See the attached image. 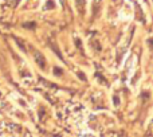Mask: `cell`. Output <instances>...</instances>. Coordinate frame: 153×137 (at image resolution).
Masks as SVG:
<instances>
[{"mask_svg":"<svg viewBox=\"0 0 153 137\" xmlns=\"http://www.w3.org/2000/svg\"><path fill=\"white\" fill-rule=\"evenodd\" d=\"M50 46H51V47H53V50L55 51V53H56V54H58V55H59V58H61L62 61H65V59H63V57H62V54H61V51H59V48L56 47L55 45H54V42H50Z\"/></svg>","mask_w":153,"mask_h":137,"instance_id":"cell-2","label":"cell"},{"mask_svg":"<svg viewBox=\"0 0 153 137\" xmlns=\"http://www.w3.org/2000/svg\"><path fill=\"white\" fill-rule=\"evenodd\" d=\"M13 39H15V42L18 43V45H19V47H20L22 50H23V51H26V46L23 45V42H22V40L19 39V38H16V36H15V38H13Z\"/></svg>","mask_w":153,"mask_h":137,"instance_id":"cell-3","label":"cell"},{"mask_svg":"<svg viewBox=\"0 0 153 137\" xmlns=\"http://www.w3.org/2000/svg\"><path fill=\"white\" fill-rule=\"evenodd\" d=\"M101 3V0H94V12H97V10H98V7H100V4Z\"/></svg>","mask_w":153,"mask_h":137,"instance_id":"cell-6","label":"cell"},{"mask_svg":"<svg viewBox=\"0 0 153 137\" xmlns=\"http://www.w3.org/2000/svg\"><path fill=\"white\" fill-rule=\"evenodd\" d=\"M23 26L26 27V28H34V27L36 26V23H35V22H31V23H24Z\"/></svg>","mask_w":153,"mask_h":137,"instance_id":"cell-5","label":"cell"},{"mask_svg":"<svg viewBox=\"0 0 153 137\" xmlns=\"http://www.w3.org/2000/svg\"><path fill=\"white\" fill-rule=\"evenodd\" d=\"M76 4H78V8L81 7V11L83 12V7H85V0H76Z\"/></svg>","mask_w":153,"mask_h":137,"instance_id":"cell-4","label":"cell"},{"mask_svg":"<svg viewBox=\"0 0 153 137\" xmlns=\"http://www.w3.org/2000/svg\"><path fill=\"white\" fill-rule=\"evenodd\" d=\"M35 62H36L38 65H39L42 68H45L46 67V61H45V57L42 55V54L39 53V51H36L35 53Z\"/></svg>","mask_w":153,"mask_h":137,"instance_id":"cell-1","label":"cell"}]
</instances>
